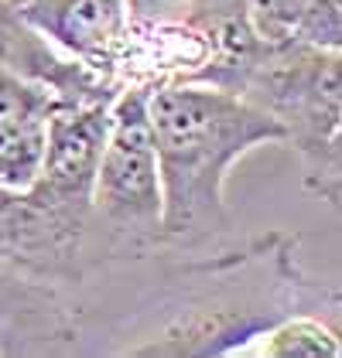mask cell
<instances>
[{
  "instance_id": "obj_3",
  "label": "cell",
  "mask_w": 342,
  "mask_h": 358,
  "mask_svg": "<svg viewBox=\"0 0 342 358\" xmlns=\"http://www.w3.org/2000/svg\"><path fill=\"white\" fill-rule=\"evenodd\" d=\"M93 222L123 252L161 246V181L147 120V83H127L110 103V127L93 178Z\"/></svg>"
},
{
  "instance_id": "obj_1",
  "label": "cell",
  "mask_w": 342,
  "mask_h": 358,
  "mask_svg": "<svg viewBox=\"0 0 342 358\" xmlns=\"http://www.w3.org/2000/svg\"><path fill=\"white\" fill-rule=\"evenodd\" d=\"M147 120L161 181V239L199 243L229 229V167L260 143H285V127L250 99L202 83L147 85Z\"/></svg>"
},
{
  "instance_id": "obj_10",
  "label": "cell",
  "mask_w": 342,
  "mask_h": 358,
  "mask_svg": "<svg viewBox=\"0 0 342 358\" xmlns=\"http://www.w3.org/2000/svg\"><path fill=\"white\" fill-rule=\"evenodd\" d=\"M294 41H305L315 48H342V0H308L298 28H294Z\"/></svg>"
},
{
  "instance_id": "obj_8",
  "label": "cell",
  "mask_w": 342,
  "mask_h": 358,
  "mask_svg": "<svg viewBox=\"0 0 342 358\" xmlns=\"http://www.w3.org/2000/svg\"><path fill=\"white\" fill-rule=\"evenodd\" d=\"M58 106H65V99L55 96L48 85L0 69V127L45 123Z\"/></svg>"
},
{
  "instance_id": "obj_7",
  "label": "cell",
  "mask_w": 342,
  "mask_h": 358,
  "mask_svg": "<svg viewBox=\"0 0 342 358\" xmlns=\"http://www.w3.org/2000/svg\"><path fill=\"white\" fill-rule=\"evenodd\" d=\"M264 355L274 358H339L342 345L336 331L315 317H281L264 331Z\"/></svg>"
},
{
  "instance_id": "obj_4",
  "label": "cell",
  "mask_w": 342,
  "mask_h": 358,
  "mask_svg": "<svg viewBox=\"0 0 342 358\" xmlns=\"http://www.w3.org/2000/svg\"><path fill=\"white\" fill-rule=\"evenodd\" d=\"M18 14L58 52L120 83V58L130 34L127 0H14ZM123 85V83H120Z\"/></svg>"
},
{
  "instance_id": "obj_2",
  "label": "cell",
  "mask_w": 342,
  "mask_h": 358,
  "mask_svg": "<svg viewBox=\"0 0 342 358\" xmlns=\"http://www.w3.org/2000/svg\"><path fill=\"white\" fill-rule=\"evenodd\" d=\"M240 96L271 113L285 127L305 161V188L329 205H339L342 192V55L305 41L271 45Z\"/></svg>"
},
{
  "instance_id": "obj_6",
  "label": "cell",
  "mask_w": 342,
  "mask_h": 358,
  "mask_svg": "<svg viewBox=\"0 0 342 358\" xmlns=\"http://www.w3.org/2000/svg\"><path fill=\"white\" fill-rule=\"evenodd\" d=\"M45 123L0 127V192H25L41 174Z\"/></svg>"
},
{
  "instance_id": "obj_9",
  "label": "cell",
  "mask_w": 342,
  "mask_h": 358,
  "mask_svg": "<svg viewBox=\"0 0 342 358\" xmlns=\"http://www.w3.org/2000/svg\"><path fill=\"white\" fill-rule=\"evenodd\" d=\"M254 31L267 45H285L294 38L298 17L308 0H243Z\"/></svg>"
},
{
  "instance_id": "obj_11",
  "label": "cell",
  "mask_w": 342,
  "mask_h": 358,
  "mask_svg": "<svg viewBox=\"0 0 342 358\" xmlns=\"http://www.w3.org/2000/svg\"><path fill=\"white\" fill-rule=\"evenodd\" d=\"M189 0H127L130 24H171L182 21Z\"/></svg>"
},
{
  "instance_id": "obj_5",
  "label": "cell",
  "mask_w": 342,
  "mask_h": 358,
  "mask_svg": "<svg viewBox=\"0 0 342 358\" xmlns=\"http://www.w3.org/2000/svg\"><path fill=\"white\" fill-rule=\"evenodd\" d=\"M0 69L48 85L65 103H114V96L123 89L116 79H107L58 52L18 14L14 0H0Z\"/></svg>"
}]
</instances>
